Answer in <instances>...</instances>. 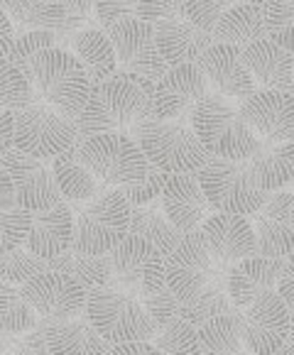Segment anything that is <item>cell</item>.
<instances>
[{"label": "cell", "instance_id": "6da1fadb", "mask_svg": "<svg viewBox=\"0 0 294 355\" xmlns=\"http://www.w3.org/2000/svg\"><path fill=\"white\" fill-rule=\"evenodd\" d=\"M25 76L30 78L35 98L44 101L71 121H79L91 94V81L69 49H42L27 62Z\"/></svg>", "mask_w": 294, "mask_h": 355}, {"label": "cell", "instance_id": "7a4b0ae2", "mask_svg": "<svg viewBox=\"0 0 294 355\" xmlns=\"http://www.w3.org/2000/svg\"><path fill=\"white\" fill-rule=\"evenodd\" d=\"M150 118V96L123 73L91 84L86 108L79 118V142L98 132H130Z\"/></svg>", "mask_w": 294, "mask_h": 355}, {"label": "cell", "instance_id": "3957f363", "mask_svg": "<svg viewBox=\"0 0 294 355\" xmlns=\"http://www.w3.org/2000/svg\"><path fill=\"white\" fill-rule=\"evenodd\" d=\"M74 211L71 248L86 255H108L128 238L130 204L121 189H105L91 201H67Z\"/></svg>", "mask_w": 294, "mask_h": 355}, {"label": "cell", "instance_id": "277c9868", "mask_svg": "<svg viewBox=\"0 0 294 355\" xmlns=\"http://www.w3.org/2000/svg\"><path fill=\"white\" fill-rule=\"evenodd\" d=\"M191 128L211 157L250 159L260 147L257 135L243 118L241 105L218 94H209L196 103L191 113Z\"/></svg>", "mask_w": 294, "mask_h": 355}, {"label": "cell", "instance_id": "5b68a950", "mask_svg": "<svg viewBox=\"0 0 294 355\" xmlns=\"http://www.w3.org/2000/svg\"><path fill=\"white\" fill-rule=\"evenodd\" d=\"M147 162L167 174H191L199 172L209 162V152L196 137L194 128L179 121H142L130 132Z\"/></svg>", "mask_w": 294, "mask_h": 355}, {"label": "cell", "instance_id": "8992f818", "mask_svg": "<svg viewBox=\"0 0 294 355\" xmlns=\"http://www.w3.org/2000/svg\"><path fill=\"white\" fill-rule=\"evenodd\" d=\"M196 177L216 214L252 216L270 196L257 187L248 159L209 157Z\"/></svg>", "mask_w": 294, "mask_h": 355}, {"label": "cell", "instance_id": "52a82bcc", "mask_svg": "<svg viewBox=\"0 0 294 355\" xmlns=\"http://www.w3.org/2000/svg\"><path fill=\"white\" fill-rule=\"evenodd\" d=\"M86 316L110 345L153 340L157 334V326L153 324L140 297L116 287L91 289Z\"/></svg>", "mask_w": 294, "mask_h": 355}, {"label": "cell", "instance_id": "ba28073f", "mask_svg": "<svg viewBox=\"0 0 294 355\" xmlns=\"http://www.w3.org/2000/svg\"><path fill=\"white\" fill-rule=\"evenodd\" d=\"M76 145L81 162L98 179V184L108 189H123L140 182L150 167L145 152L128 132H98L84 137Z\"/></svg>", "mask_w": 294, "mask_h": 355}, {"label": "cell", "instance_id": "9c48e42d", "mask_svg": "<svg viewBox=\"0 0 294 355\" xmlns=\"http://www.w3.org/2000/svg\"><path fill=\"white\" fill-rule=\"evenodd\" d=\"M15 150L40 159H54L79 142V121H71L57 108L32 96V103L12 110Z\"/></svg>", "mask_w": 294, "mask_h": 355}, {"label": "cell", "instance_id": "30bf717a", "mask_svg": "<svg viewBox=\"0 0 294 355\" xmlns=\"http://www.w3.org/2000/svg\"><path fill=\"white\" fill-rule=\"evenodd\" d=\"M118 59V73L135 81L147 96L153 94L157 81L169 71L155 40V25L145 20H128L123 25L105 27Z\"/></svg>", "mask_w": 294, "mask_h": 355}, {"label": "cell", "instance_id": "8fae6325", "mask_svg": "<svg viewBox=\"0 0 294 355\" xmlns=\"http://www.w3.org/2000/svg\"><path fill=\"white\" fill-rule=\"evenodd\" d=\"M108 255L113 265L110 287L130 292L140 299L169 289L164 277V255L145 238L128 233V238H123L121 245L113 248Z\"/></svg>", "mask_w": 294, "mask_h": 355}, {"label": "cell", "instance_id": "7c38bea8", "mask_svg": "<svg viewBox=\"0 0 294 355\" xmlns=\"http://www.w3.org/2000/svg\"><path fill=\"white\" fill-rule=\"evenodd\" d=\"M228 275V267L218 265L204 243L201 228L194 233H184L179 245L164 257V277L167 287L177 297V302L196 297L204 287H209L216 277Z\"/></svg>", "mask_w": 294, "mask_h": 355}, {"label": "cell", "instance_id": "4fadbf2b", "mask_svg": "<svg viewBox=\"0 0 294 355\" xmlns=\"http://www.w3.org/2000/svg\"><path fill=\"white\" fill-rule=\"evenodd\" d=\"M206 96L209 81L199 64L169 67L150 94V121H179L191 125V113Z\"/></svg>", "mask_w": 294, "mask_h": 355}, {"label": "cell", "instance_id": "5bb4252c", "mask_svg": "<svg viewBox=\"0 0 294 355\" xmlns=\"http://www.w3.org/2000/svg\"><path fill=\"white\" fill-rule=\"evenodd\" d=\"M22 294L42 321H69L86 313L89 289L67 272L49 270L22 284Z\"/></svg>", "mask_w": 294, "mask_h": 355}, {"label": "cell", "instance_id": "9a60e30c", "mask_svg": "<svg viewBox=\"0 0 294 355\" xmlns=\"http://www.w3.org/2000/svg\"><path fill=\"white\" fill-rule=\"evenodd\" d=\"M0 164L10 174L17 206L27 209L30 214L49 211V209H54L59 201H64L57 179H54L52 164H47L44 159L25 155V152L12 147Z\"/></svg>", "mask_w": 294, "mask_h": 355}, {"label": "cell", "instance_id": "2e32d148", "mask_svg": "<svg viewBox=\"0 0 294 355\" xmlns=\"http://www.w3.org/2000/svg\"><path fill=\"white\" fill-rule=\"evenodd\" d=\"M289 324H292V313L277 297V292H270L252 302L241 311V336L245 353L275 355L287 338Z\"/></svg>", "mask_w": 294, "mask_h": 355}, {"label": "cell", "instance_id": "e0dca14e", "mask_svg": "<svg viewBox=\"0 0 294 355\" xmlns=\"http://www.w3.org/2000/svg\"><path fill=\"white\" fill-rule=\"evenodd\" d=\"M294 191H273L250 218L255 230V255L284 260L294 252Z\"/></svg>", "mask_w": 294, "mask_h": 355}, {"label": "cell", "instance_id": "ac0fdd59", "mask_svg": "<svg viewBox=\"0 0 294 355\" xmlns=\"http://www.w3.org/2000/svg\"><path fill=\"white\" fill-rule=\"evenodd\" d=\"M241 113L260 142H294V94L257 89L241 103Z\"/></svg>", "mask_w": 294, "mask_h": 355}, {"label": "cell", "instance_id": "d6986e66", "mask_svg": "<svg viewBox=\"0 0 294 355\" xmlns=\"http://www.w3.org/2000/svg\"><path fill=\"white\" fill-rule=\"evenodd\" d=\"M159 204H162V211L169 218V223L182 235L199 230L201 225L206 223V218L216 214V211L211 209L209 199H206L196 172L169 174Z\"/></svg>", "mask_w": 294, "mask_h": 355}, {"label": "cell", "instance_id": "ffe728a7", "mask_svg": "<svg viewBox=\"0 0 294 355\" xmlns=\"http://www.w3.org/2000/svg\"><path fill=\"white\" fill-rule=\"evenodd\" d=\"M199 67L204 71L209 86L214 89V94L223 96L228 101H236L238 105L257 91L250 71L243 64L241 47L216 42L199 59Z\"/></svg>", "mask_w": 294, "mask_h": 355}, {"label": "cell", "instance_id": "44dd1931", "mask_svg": "<svg viewBox=\"0 0 294 355\" xmlns=\"http://www.w3.org/2000/svg\"><path fill=\"white\" fill-rule=\"evenodd\" d=\"M201 235L214 260L223 267H231L243 257L255 255V230L248 216L214 214L201 225Z\"/></svg>", "mask_w": 294, "mask_h": 355}, {"label": "cell", "instance_id": "7402d4cb", "mask_svg": "<svg viewBox=\"0 0 294 355\" xmlns=\"http://www.w3.org/2000/svg\"><path fill=\"white\" fill-rule=\"evenodd\" d=\"M245 69L250 71L257 89L263 91H284L294 94V54L270 42L268 37L260 42L248 44L241 49Z\"/></svg>", "mask_w": 294, "mask_h": 355}, {"label": "cell", "instance_id": "603a6c76", "mask_svg": "<svg viewBox=\"0 0 294 355\" xmlns=\"http://www.w3.org/2000/svg\"><path fill=\"white\" fill-rule=\"evenodd\" d=\"M282 265H284V260L250 255L228 267V294H231L238 311H243V309H248L252 302H257L260 297H265V294L277 289Z\"/></svg>", "mask_w": 294, "mask_h": 355}, {"label": "cell", "instance_id": "cb8c5ba5", "mask_svg": "<svg viewBox=\"0 0 294 355\" xmlns=\"http://www.w3.org/2000/svg\"><path fill=\"white\" fill-rule=\"evenodd\" d=\"M155 40H157V49L164 62H167V67L199 64L206 49L216 44L214 35L196 27L189 17L155 25Z\"/></svg>", "mask_w": 294, "mask_h": 355}, {"label": "cell", "instance_id": "d4e9b609", "mask_svg": "<svg viewBox=\"0 0 294 355\" xmlns=\"http://www.w3.org/2000/svg\"><path fill=\"white\" fill-rule=\"evenodd\" d=\"M74 241V211L67 201H59L54 209L32 214V228L25 248L42 260H54L71 248Z\"/></svg>", "mask_w": 294, "mask_h": 355}, {"label": "cell", "instance_id": "484cf974", "mask_svg": "<svg viewBox=\"0 0 294 355\" xmlns=\"http://www.w3.org/2000/svg\"><path fill=\"white\" fill-rule=\"evenodd\" d=\"M47 345L52 355H108L110 343L94 329L89 316L69 321H44Z\"/></svg>", "mask_w": 294, "mask_h": 355}, {"label": "cell", "instance_id": "4316f807", "mask_svg": "<svg viewBox=\"0 0 294 355\" xmlns=\"http://www.w3.org/2000/svg\"><path fill=\"white\" fill-rule=\"evenodd\" d=\"M71 54L81 62L91 84H101L105 78L118 73L116 49L105 30L98 27H86L71 37Z\"/></svg>", "mask_w": 294, "mask_h": 355}, {"label": "cell", "instance_id": "83f0119b", "mask_svg": "<svg viewBox=\"0 0 294 355\" xmlns=\"http://www.w3.org/2000/svg\"><path fill=\"white\" fill-rule=\"evenodd\" d=\"M214 40L218 44H233V47L245 49L248 44L260 42L268 37V27H265V10L250 3H236L228 8L220 20L214 27Z\"/></svg>", "mask_w": 294, "mask_h": 355}, {"label": "cell", "instance_id": "f1b7e54d", "mask_svg": "<svg viewBox=\"0 0 294 355\" xmlns=\"http://www.w3.org/2000/svg\"><path fill=\"white\" fill-rule=\"evenodd\" d=\"M248 162L263 191H282L287 184L294 182V142H282V145L260 142L257 152Z\"/></svg>", "mask_w": 294, "mask_h": 355}, {"label": "cell", "instance_id": "f546056e", "mask_svg": "<svg viewBox=\"0 0 294 355\" xmlns=\"http://www.w3.org/2000/svg\"><path fill=\"white\" fill-rule=\"evenodd\" d=\"M52 172L59 184V191H62L64 201H91L94 196L103 193V189H101L103 184H98V179L81 162L79 145L69 147L67 152L54 157Z\"/></svg>", "mask_w": 294, "mask_h": 355}, {"label": "cell", "instance_id": "4dcf8cb0", "mask_svg": "<svg viewBox=\"0 0 294 355\" xmlns=\"http://www.w3.org/2000/svg\"><path fill=\"white\" fill-rule=\"evenodd\" d=\"M236 311H238L236 304H233L231 294H228V275H223V277H216L209 287L201 289L196 297L179 304L177 319L187 321L194 329H201L209 321Z\"/></svg>", "mask_w": 294, "mask_h": 355}, {"label": "cell", "instance_id": "1f68e13d", "mask_svg": "<svg viewBox=\"0 0 294 355\" xmlns=\"http://www.w3.org/2000/svg\"><path fill=\"white\" fill-rule=\"evenodd\" d=\"M17 35L32 30H62L67 20V8L62 0H0Z\"/></svg>", "mask_w": 294, "mask_h": 355}, {"label": "cell", "instance_id": "d6a6232c", "mask_svg": "<svg viewBox=\"0 0 294 355\" xmlns=\"http://www.w3.org/2000/svg\"><path fill=\"white\" fill-rule=\"evenodd\" d=\"M130 235H137V238H145L150 241L164 257L179 245L184 235L169 223V218L164 216L162 204H150V206H132L130 209V228H128Z\"/></svg>", "mask_w": 294, "mask_h": 355}, {"label": "cell", "instance_id": "836d02e7", "mask_svg": "<svg viewBox=\"0 0 294 355\" xmlns=\"http://www.w3.org/2000/svg\"><path fill=\"white\" fill-rule=\"evenodd\" d=\"M49 267L59 272H67L71 277H76L86 289H101L113 284V265H110V255H86L69 248L59 257L49 260Z\"/></svg>", "mask_w": 294, "mask_h": 355}, {"label": "cell", "instance_id": "e575fe53", "mask_svg": "<svg viewBox=\"0 0 294 355\" xmlns=\"http://www.w3.org/2000/svg\"><path fill=\"white\" fill-rule=\"evenodd\" d=\"M196 334H199L201 355H245L241 336V311L218 316L196 329Z\"/></svg>", "mask_w": 294, "mask_h": 355}, {"label": "cell", "instance_id": "d590c367", "mask_svg": "<svg viewBox=\"0 0 294 355\" xmlns=\"http://www.w3.org/2000/svg\"><path fill=\"white\" fill-rule=\"evenodd\" d=\"M37 311L25 299L20 287L0 282V331L3 334H27L37 329Z\"/></svg>", "mask_w": 294, "mask_h": 355}, {"label": "cell", "instance_id": "8d00e7d4", "mask_svg": "<svg viewBox=\"0 0 294 355\" xmlns=\"http://www.w3.org/2000/svg\"><path fill=\"white\" fill-rule=\"evenodd\" d=\"M49 270H52L49 262L32 255L27 248H17V250L0 255V282L15 284V287H22L30 279H35L37 275H42V272Z\"/></svg>", "mask_w": 294, "mask_h": 355}, {"label": "cell", "instance_id": "74e56055", "mask_svg": "<svg viewBox=\"0 0 294 355\" xmlns=\"http://www.w3.org/2000/svg\"><path fill=\"white\" fill-rule=\"evenodd\" d=\"M32 84L22 69L0 57V110H20L32 103Z\"/></svg>", "mask_w": 294, "mask_h": 355}, {"label": "cell", "instance_id": "f35d334b", "mask_svg": "<svg viewBox=\"0 0 294 355\" xmlns=\"http://www.w3.org/2000/svg\"><path fill=\"white\" fill-rule=\"evenodd\" d=\"M162 355H201L199 350V334L194 326L182 319H172L164 329L155 334L150 340Z\"/></svg>", "mask_w": 294, "mask_h": 355}, {"label": "cell", "instance_id": "ab89813d", "mask_svg": "<svg viewBox=\"0 0 294 355\" xmlns=\"http://www.w3.org/2000/svg\"><path fill=\"white\" fill-rule=\"evenodd\" d=\"M263 10L268 40L294 54V0H268Z\"/></svg>", "mask_w": 294, "mask_h": 355}, {"label": "cell", "instance_id": "60d3db41", "mask_svg": "<svg viewBox=\"0 0 294 355\" xmlns=\"http://www.w3.org/2000/svg\"><path fill=\"white\" fill-rule=\"evenodd\" d=\"M32 228V214L22 206H10L0 211V255L25 245Z\"/></svg>", "mask_w": 294, "mask_h": 355}, {"label": "cell", "instance_id": "b9f144b4", "mask_svg": "<svg viewBox=\"0 0 294 355\" xmlns=\"http://www.w3.org/2000/svg\"><path fill=\"white\" fill-rule=\"evenodd\" d=\"M169 174L157 169L155 164L147 167V174L145 179L135 184H128V187L121 189V193L126 196V201L132 206H150V204H157L162 199V191H164V184H167Z\"/></svg>", "mask_w": 294, "mask_h": 355}, {"label": "cell", "instance_id": "7bdbcfd3", "mask_svg": "<svg viewBox=\"0 0 294 355\" xmlns=\"http://www.w3.org/2000/svg\"><path fill=\"white\" fill-rule=\"evenodd\" d=\"M59 47V40L52 30H32V32H22V35H15V42H12V49L8 54V62H12L17 69L25 71L27 62H30L35 54H40L42 49H52Z\"/></svg>", "mask_w": 294, "mask_h": 355}, {"label": "cell", "instance_id": "ee69618b", "mask_svg": "<svg viewBox=\"0 0 294 355\" xmlns=\"http://www.w3.org/2000/svg\"><path fill=\"white\" fill-rule=\"evenodd\" d=\"M238 0H187V17L204 32H214L216 22Z\"/></svg>", "mask_w": 294, "mask_h": 355}, {"label": "cell", "instance_id": "f6af8a7d", "mask_svg": "<svg viewBox=\"0 0 294 355\" xmlns=\"http://www.w3.org/2000/svg\"><path fill=\"white\" fill-rule=\"evenodd\" d=\"M140 0H96V20L105 27L123 25L128 20H137Z\"/></svg>", "mask_w": 294, "mask_h": 355}, {"label": "cell", "instance_id": "bcb514c9", "mask_svg": "<svg viewBox=\"0 0 294 355\" xmlns=\"http://www.w3.org/2000/svg\"><path fill=\"white\" fill-rule=\"evenodd\" d=\"M137 17L150 25L187 17V0H140Z\"/></svg>", "mask_w": 294, "mask_h": 355}, {"label": "cell", "instance_id": "7dc6e473", "mask_svg": "<svg viewBox=\"0 0 294 355\" xmlns=\"http://www.w3.org/2000/svg\"><path fill=\"white\" fill-rule=\"evenodd\" d=\"M12 355H52L47 345V326H44V321L37 324V329L15 336Z\"/></svg>", "mask_w": 294, "mask_h": 355}, {"label": "cell", "instance_id": "c3c4849f", "mask_svg": "<svg viewBox=\"0 0 294 355\" xmlns=\"http://www.w3.org/2000/svg\"><path fill=\"white\" fill-rule=\"evenodd\" d=\"M67 8V20H64V32H81L91 17H96V0H62Z\"/></svg>", "mask_w": 294, "mask_h": 355}, {"label": "cell", "instance_id": "681fc988", "mask_svg": "<svg viewBox=\"0 0 294 355\" xmlns=\"http://www.w3.org/2000/svg\"><path fill=\"white\" fill-rule=\"evenodd\" d=\"M277 297L284 302V306L289 309V313L294 316V252L289 257H284L282 275L277 279Z\"/></svg>", "mask_w": 294, "mask_h": 355}, {"label": "cell", "instance_id": "f907efd6", "mask_svg": "<svg viewBox=\"0 0 294 355\" xmlns=\"http://www.w3.org/2000/svg\"><path fill=\"white\" fill-rule=\"evenodd\" d=\"M15 147V118L12 110H0V162Z\"/></svg>", "mask_w": 294, "mask_h": 355}, {"label": "cell", "instance_id": "816d5d0a", "mask_svg": "<svg viewBox=\"0 0 294 355\" xmlns=\"http://www.w3.org/2000/svg\"><path fill=\"white\" fill-rule=\"evenodd\" d=\"M108 355H162L150 340H135V343H116L110 345Z\"/></svg>", "mask_w": 294, "mask_h": 355}, {"label": "cell", "instance_id": "f5cc1de1", "mask_svg": "<svg viewBox=\"0 0 294 355\" xmlns=\"http://www.w3.org/2000/svg\"><path fill=\"white\" fill-rule=\"evenodd\" d=\"M12 42H15V25L10 22V17L6 15V10L0 8V57L10 54Z\"/></svg>", "mask_w": 294, "mask_h": 355}, {"label": "cell", "instance_id": "db71d44e", "mask_svg": "<svg viewBox=\"0 0 294 355\" xmlns=\"http://www.w3.org/2000/svg\"><path fill=\"white\" fill-rule=\"evenodd\" d=\"M17 199H15V189H12V182H10V174L8 169L0 164V211L3 209H10L15 206Z\"/></svg>", "mask_w": 294, "mask_h": 355}, {"label": "cell", "instance_id": "11a10c76", "mask_svg": "<svg viewBox=\"0 0 294 355\" xmlns=\"http://www.w3.org/2000/svg\"><path fill=\"white\" fill-rule=\"evenodd\" d=\"M275 355H294V316H292V324H289V334H287V338H284L282 348H279Z\"/></svg>", "mask_w": 294, "mask_h": 355}, {"label": "cell", "instance_id": "9f6ffc18", "mask_svg": "<svg viewBox=\"0 0 294 355\" xmlns=\"http://www.w3.org/2000/svg\"><path fill=\"white\" fill-rule=\"evenodd\" d=\"M238 3H250V6L265 8V3H268V0H238Z\"/></svg>", "mask_w": 294, "mask_h": 355}, {"label": "cell", "instance_id": "6f0895ef", "mask_svg": "<svg viewBox=\"0 0 294 355\" xmlns=\"http://www.w3.org/2000/svg\"><path fill=\"white\" fill-rule=\"evenodd\" d=\"M292 223H294V211H292Z\"/></svg>", "mask_w": 294, "mask_h": 355}, {"label": "cell", "instance_id": "680465c9", "mask_svg": "<svg viewBox=\"0 0 294 355\" xmlns=\"http://www.w3.org/2000/svg\"><path fill=\"white\" fill-rule=\"evenodd\" d=\"M0 355H10V353H0Z\"/></svg>", "mask_w": 294, "mask_h": 355}, {"label": "cell", "instance_id": "91938a15", "mask_svg": "<svg viewBox=\"0 0 294 355\" xmlns=\"http://www.w3.org/2000/svg\"><path fill=\"white\" fill-rule=\"evenodd\" d=\"M292 184H294V182H292ZM292 191H294V189H292Z\"/></svg>", "mask_w": 294, "mask_h": 355}, {"label": "cell", "instance_id": "94428289", "mask_svg": "<svg viewBox=\"0 0 294 355\" xmlns=\"http://www.w3.org/2000/svg\"><path fill=\"white\" fill-rule=\"evenodd\" d=\"M248 355H250V353H248Z\"/></svg>", "mask_w": 294, "mask_h": 355}]
</instances>
